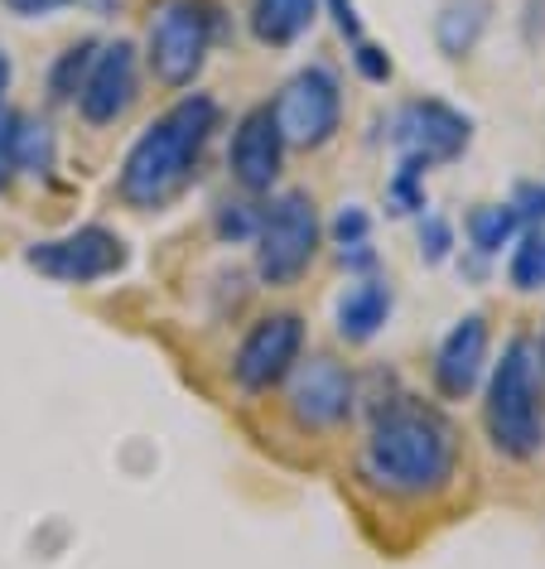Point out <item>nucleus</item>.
<instances>
[{"mask_svg": "<svg viewBox=\"0 0 545 569\" xmlns=\"http://www.w3.org/2000/svg\"><path fill=\"white\" fill-rule=\"evenodd\" d=\"M487 439L502 459L531 463L545 449V362L531 338H512L493 367L483 401Z\"/></svg>", "mask_w": 545, "mask_h": 569, "instance_id": "3", "label": "nucleus"}, {"mask_svg": "<svg viewBox=\"0 0 545 569\" xmlns=\"http://www.w3.org/2000/svg\"><path fill=\"white\" fill-rule=\"evenodd\" d=\"M16 160L24 174H49L53 169V131L34 117H20V140H16Z\"/></svg>", "mask_w": 545, "mask_h": 569, "instance_id": "19", "label": "nucleus"}, {"mask_svg": "<svg viewBox=\"0 0 545 569\" xmlns=\"http://www.w3.org/2000/svg\"><path fill=\"white\" fill-rule=\"evenodd\" d=\"M6 88H10V59L0 53V102H6Z\"/></svg>", "mask_w": 545, "mask_h": 569, "instance_id": "29", "label": "nucleus"}, {"mask_svg": "<svg viewBox=\"0 0 545 569\" xmlns=\"http://www.w3.org/2000/svg\"><path fill=\"white\" fill-rule=\"evenodd\" d=\"M507 276H512L516 290H545V232H541V227H536V232H526L522 247L512 251Z\"/></svg>", "mask_w": 545, "mask_h": 569, "instance_id": "20", "label": "nucleus"}, {"mask_svg": "<svg viewBox=\"0 0 545 569\" xmlns=\"http://www.w3.org/2000/svg\"><path fill=\"white\" fill-rule=\"evenodd\" d=\"M328 10H334V24H338V34L343 39H363V20H357V10H353V0H324Z\"/></svg>", "mask_w": 545, "mask_h": 569, "instance_id": "27", "label": "nucleus"}, {"mask_svg": "<svg viewBox=\"0 0 545 569\" xmlns=\"http://www.w3.org/2000/svg\"><path fill=\"white\" fill-rule=\"evenodd\" d=\"M449 247H454L449 222H444V218H425V222H420V256H425V261L439 266L444 256H449Z\"/></svg>", "mask_w": 545, "mask_h": 569, "instance_id": "24", "label": "nucleus"}, {"mask_svg": "<svg viewBox=\"0 0 545 569\" xmlns=\"http://www.w3.org/2000/svg\"><path fill=\"white\" fill-rule=\"evenodd\" d=\"M353 377L348 367H343L338 358H328V352H319V358L309 362H295V377H290V416L299 430H334V425H343L353 416Z\"/></svg>", "mask_w": 545, "mask_h": 569, "instance_id": "9", "label": "nucleus"}, {"mask_svg": "<svg viewBox=\"0 0 545 569\" xmlns=\"http://www.w3.org/2000/svg\"><path fill=\"white\" fill-rule=\"evenodd\" d=\"M218 10L208 0H160L150 16V68L165 88H189L198 78V68L208 63L212 30H218Z\"/></svg>", "mask_w": 545, "mask_h": 569, "instance_id": "5", "label": "nucleus"}, {"mask_svg": "<svg viewBox=\"0 0 545 569\" xmlns=\"http://www.w3.org/2000/svg\"><path fill=\"white\" fill-rule=\"evenodd\" d=\"M487 16H493V0H444V10L435 16V44L449 59H464L483 39Z\"/></svg>", "mask_w": 545, "mask_h": 569, "instance_id": "16", "label": "nucleus"}, {"mask_svg": "<svg viewBox=\"0 0 545 569\" xmlns=\"http://www.w3.org/2000/svg\"><path fill=\"white\" fill-rule=\"evenodd\" d=\"M16 140H20V117H16V111L0 107V193H6V189H10V179L20 174Z\"/></svg>", "mask_w": 545, "mask_h": 569, "instance_id": "22", "label": "nucleus"}, {"mask_svg": "<svg viewBox=\"0 0 545 569\" xmlns=\"http://www.w3.org/2000/svg\"><path fill=\"white\" fill-rule=\"evenodd\" d=\"M536 348H541V362H545V333H541V343H536Z\"/></svg>", "mask_w": 545, "mask_h": 569, "instance_id": "30", "label": "nucleus"}, {"mask_svg": "<svg viewBox=\"0 0 545 569\" xmlns=\"http://www.w3.org/2000/svg\"><path fill=\"white\" fill-rule=\"evenodd\" d=\"M353 63H357V73H363L367 82H386V78H392V59H386V49L367 44V39H357Z\"/></svg>", "mask_w": 545, "mask_h": 569, "instance_id": "25", "label": "nucleus"}, {"mask_svg": "<svg viewBox=\"0 0 545 569\" xmlns=\"http://www.w3.org/2000/svg\"><path fill=\"white\" fill-rule=\"evenodd\" d=\"M299 352H305V319L290 315V309H276V315L256 319L251 333L241 338L232 358V381L247 396H261L295 372Z\"/></svg>", "mask_w": 545, "mask_h": 569, "instance_id": "7", "label": "nucleus"}, {"mask_svg": "<svg viewBox=\"0 0 545 569\" xmlns=\"http://www.w3.org/2000/svg\"><path fill=\"white\" fill-rule=\"evenodd\" d=\"M212 126H218V102L204 92L179 97L165 117H155L146 131L136 136L131 154L121 164V198L131 208H160L169 203L184 183L194 179L198 154H204Z\"/></svg>", "mask_w": 545, "mask_h": 569, "instance_id": "2", "label": "nucleus"}, {"mask_svg": "<svg viewBox=\"0 0 545 569\" xmlns=\"http://www.w3.org/2000/svg\"><path fill=\"white\" fill-rule=\"evenodd\" d=\"M92 53H97V39H78V44H68L59 59L49 68V102H73L82 78H88L92 68Z\"/></svg>", "mask_w": 545, "mask_h": 569, "instance_id": "17", "label": "nucleus"}, {"mask_svg": "<svg viewBox=\"0 0 545 569\" xmlns=\"http://www.w3.org/2000/svg\"><path fill=\"white\" fill-rule=\"evenodd\" d=\"M280 154H285V140H280V126L270 117V107H251L247 117L237 121L232 150H227L232 179L247 193H266L280 174Z\"/></svg>", "mask_w": 545, "mask_h": 569, "instance_id": "12", "label": "nucleus"}, {"mask_svg": "<svg viewBox=\"0 0 545 569\" xmlns=\"http://www.w3.org/2000/svg\"><path fill=\"white\" fill-rule=\"evenodd\" d=\"M314 16H319V0H256L251 6V30H256L261 44L285 49V44H295V39L309 30Z\"/></svg>", "mask_w": 545, "mask_h": 569, "instance_id": "15", "label": "nucleus"}, {"mask_svg": "<svg viewBox=\"0 0 545 569\" xmlns=\"http://www.w3.org/2000/svg\"><path fill=\"white\" fill-rule=\"evenodd\" d=\"M487 362V319L483 315H464L444 333V343L435 352V387L444 401H464L473 396Z\"/></svg>", "mask_w": 545, "mask_h": 569, "instance_id": "13", "label": "nucleus"}, {"mask_svg": "<svg viewBox=\"0 0 545 569\" xmlns=\"http://www.w3.org/2000/svg\"><path fill=\"white\" fill-rule=\"evenodd\" d=\"M270 117H276L285 146H299V150L328 146L334 131H338V121H343V88H338V78L328 73L324 63H314V68H305V73H295L280 88L276 107H270Z\"/></svg>", "mask_w": 545, "mask_h": 569, "instance_id": "6", "label": "nucleus"}, {"mask_svg": "<svg viewBox=\"0 0 545 569\" xmlns=\"http://www.w3.org/2000/svg\"><path fill=\"white\" fill-rule=\"evenodd\" d=\"M261 232V212H256L251 203H222L218 208V237L227 241H247Z\"/></svg>", "mask_w": 545, "mask_h": 569, "instance_id": "21", "label": "nucleus"}, {"mask_svg": "<svg viewBox=\"0 0 545 569\" xmlns=\"http://www.w3.org/2000/svg\"><path fill=\"white\" fill-rule=\"evenodd\" d=\"M458 468L454 425L425 401H392L371 420L363 445V473L392 497H429L449 488Z\"/></svg>", "mask_w": 545, "mask_h": 569, "instance_id": "1", "label": "nucleus"}, {"mask_svg": "<svg viewBox=\"0 0 545 569\" xmlns=\"http://www.w3.org/2000/svg\"><path fill=\"white\" fill-rule=\"evenodd\" d=\"M136 44L131 39H117V44H102L92 53V68L78 88V111L88 126H111L121 121L136 102Z\"/></svg>", "mask_w": 545, "mask_h": 569, "instance_id": "10", "label": "nucleus"}, {"mask_svg": "<svg viewBox=\"0 0 545 569\" xmlns=\"http://www.w3.org/2000/svg\"><path fill=\"white\" fill-rule=\"evenodd\" d=\"M468 136H473L468 117H458L454 107L435 102V97H425V102H406L396 111V146H400V154H415V160H425V164L458 160V154L468 150Z\"/></svg>", "mask_w": 545, "mask_h": 569, "instance_id": "11", "label": "nucleus"}, {"mask_svg": "<svg viewBox=\"0 0 545 569\" xmlns=\"http://www.w3.org/2000/svg\"><path fill=\"white\" fill-rule=\"evenodd\" d=\"M516 227H522V218H516L512 203H487V208H473L468 237H473V247H478L483 256H497L516 237Z\"/></svg>", "mask_w": 545, "mask_h": 569, "instance_id": "18", "label": "nucleus"}, {"mask_svg": "<svg viewBox=\"0 0 545 569\" xmlns=\"http://www.w3.org/2000/svg\"><path fill=\"white\" fill-rule=\"evenodd\" d=\"M386 315H392V284L386 280H357L338 300V338L348 343H367L382 333Z\"/></svg>", "mask_w": 545, "mask_h": 569, "instance_id": "14", "label": "nucleus"}, {"mask_svg": "<svg viewBox=\"0 0 545 569\" xmlns=\"http://www.w3.org/2000/svg\"><path fill=\"white\" fill-rule=\"evenodd\" d=\"M16 16H49V10H63V6H73V0H6Z\"/></svg>", "mask_w": 545, "mask_h": 569, "instance_id": "28", "label": "nucleus"}, {"mask_svg": "<svg viewBox=\"0 0 545 569\" xmlns=\"http://www.w3.org/2000/svg\"><path fill=\"white\" fill-rule=\"evenodd\" d=\"M24 261L49 280L92 284V280L117 276V270L126 266V241L117 232H107V227H78V232H68V237L24 247Z\"/></svg>", "mask_w": 545, "mask_h": 569, "instance_id": "8", "label": "nucleus"}, {"mask_svg": "<svg viewBox=\"0 0 545 569\" xmlns=\"http://www.w3.org/2000/svg\"><path fill=\"white\" fill-rule=\"evenodd\" d=\"M367 237H371V218H367V212H363V208H343L338 222H334V247H338V251L367 247Z\"/></svg>", "mask_w": 545, "mask_h": 569, "instance_id": "23", "label": "nucleus"}, {"mask_svg": "<svg viewBox=\"0 0 545 569\" xmlns=\"http://www.w3.org/2000/svg\"><path fill=\"white\" fill-rule=\"evenodd\" d=\"M319 256V212L305 189L280 193L261 212V232H256V276L266 284H295Z\"/></svg>", "mask_w": 545, "mask_h": 569, "instance_id": "4", "label": "nucleus"}, {"mask_svg": "<svg viewBox=\"0 0 545 569\" xmlns=\"http://www.w3.org/2000/svg\"><path fill=\"white\" fill-rule=\"evenodd\" d=\"M512 208L522 222H545V183H522L512 198Z\"/></svg>", "mask_w": 545, "mask_h": 569, "instance_id": "26", "label": "nucleus"}]
</instances>
